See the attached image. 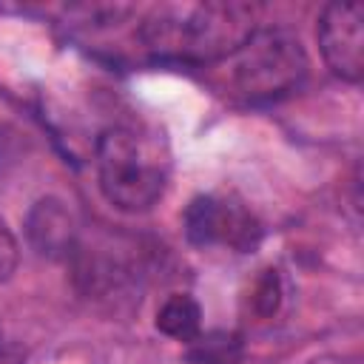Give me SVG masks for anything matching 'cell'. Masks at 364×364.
<instances>
[{"label": "cell", "mask_w": 364, "mask_h": 364, "mask_svg": "<svg viewBox=\"0 0 364 364\" xmlns=\"http://www.w3.org/2000/svg\"><path fill=\"white\" fill-rule=\"evenodd\" d=\"M259 28V9L236 0L162 3L139 26V40L159 60L222 63Z\"/></svg>", "instance_id": "6da1fadb"}, {"label": "cell", "mask_w": 364, "mask_h": 364, "mask_svg": "<svg viewBox=\"0 0 364 364\" xmlns=\"http://www.w3.org/2000/svg\"><path fill=\"white\" fill-rule=\"evenodd\" d=\"M171 154L154 128L111 125L97 139V182L108 205L125 213L154 208L168 185Z\"/></svg>", "instance_id": "7a4b0ae2"}, {"label": "cell", "mask_w": 364, "mask_h": 364, "mask_svg": "<svg viewBox=\"0 0 364 364\" xmlns=\"http://www.w3.org/2000/svg\"><path fill=\"white\" fill-rule=\"evenodd\" d=\"M228 85L245 102H273L307 77V54L287 28H256L228 60Z\"/></svg>", "instance_id": "3957f363"}, {"label": "cell", "mask_w": 364, "mask_h": 364, "mask_svg": "<svg viewBox=\"0 0 364 364\" xmlns=\"http://www.w3.org/2000/svg\"><path fill=\"white\" fill-rule=\"evenodd\" d=\"M182 228L196 247H230L250 253L262 242V222L245 202L225 193H199L188 202Z\"/></svg>", "instance_id": "277c9868"}, {"label": "cell", "mask_w": 364, "mask_h": 364, "mask_svg": "<svg viewBox=\"0 0 364 364\" xmlns=\"http://www.w3.org/2000/svg\"><path fill=\"white\" fill-rule=\"evenodd\" d=\"M316 34L327 68L347 82H358L364 74V6L361 3L324 6Z\"/></svg>", "instance_id": "5b68a950"}, {"label": "cell", "mask_w": 364, "mask_h": 364, "mask_svg": "<svg viewBox=\"0 0 364 364\" xmlns=\"http://www.w3.org/2000/svg\"><path fill=\"white\" fill-rule=\"evenodd\" d=\"M26 236L46 259H65L77 245V225L63 199H37L26 216Z\"/></svg>", "instance_id": "8992f818"}, {"label": "cell", "mask_w": 364, "mask_h": 364, "mask_svg": "<svg viewBox=\"0 0 364 364\" xmlns=\"http://www.w3.org/2000/svg\"><path fill=\"white\" fill-rule=\"evenodd\" d=\"M156 330L165 333L168 338L191 344L193 338L202 336V310L193 296L188 293H173L162 301L156 310Z\"/></svg>", "instance_id": "52a82bcc"}, {"label": "cell", "mask_w": 364, "mask_h": 364, "mask_svg": "<svg viewBox=\"0 0 364 364\" xmlns=\"http://www.w3.org/2000/svg\"><path fill=\"white\" fill-rule=\"evenodd\" d=\"M191 364H236L239 361V338L228 333H210L191 341Z\"/></svg>", "instance_id": "ba28073f"}, {"label": "cell", "mask_w": 364, "mask_h": 364, "mask_svg": "<svg viewBox=\"0 0 364 364\" xmlns=\"http://www.w3.org/2000/svg\"><path fill=\"white\" fill-rule=\"evenodd\" d=\"M14 267H17V239L0 213V282H6L14 273Z\"/></svg>", "instance_id": "9c48e42d"}]
</instances>
